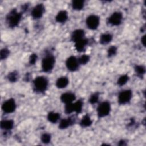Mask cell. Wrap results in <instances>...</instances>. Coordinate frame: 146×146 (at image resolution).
<instances>
[{"label":"cell","mask_w":146,"mask_h":146,"mask_svg":"<svg viewBox=\"0 0 146 146\" xmlns=\"http://www.w3.org/2000/svg\"><path fill=\"white\" fill-rule=\"evenodd\" d=\"M16 108V103L13 99H9L6 100L2 105V111L6 113L13 112Z\"/></svg>","instance_id":"cell-9"},{"label":"cell","mask_w":146,"mask_h":146,"mask_svg":"<svg viewBox=\"0 0 146 146\" xmlns=\"http://www.w3.org/2000/svg\"><path fill=\"white\" fill-rule=\"evenodd\" d=\"M76 96L72 92H65L60 96L61 101L66 104L74 102Z\"/></svg>","instance_id":"cell-12"},{"label":"cell","mask_w":146,"mask_h":146,"mask_svg":"<svg viewBox=\"0 0 146 146\" xmlns=\"http://www.w3.org/2000/svg\"><path fill=\"white\" fill-rule=\"evenodd\" d=\"M74 123V119L73 117H68L66 119H63L60 120L59 124V128L60 129H66L72 125Z\"/></svg>","instance_id":"cell-15"},{"label":"cell","mask_w":146,"mask_h":146,"mask_svg":"<svg viewBox=\"0 0 146 146\" xmlns=\"http://www.w3.org/2000/svg\"><path fill=\"white\" fill-rule=\"evenodd\" d=\"M9 54H10V51H9V49H7L6 48H2L1 50V52H0V58H1V60L5 59L6 58H7Z\"/></svg>","instance_id":"cell-30"},{"label":"cell","mask_w":146,"mask_h":146,"mask_svg":"<svg viewBox=\"0 0 146 146\" xmlns=\"http://www.w3.org/2000/svg\"><path fill=\"white\" fill-rule=\"evenodd\" d=\"M92 120L88 115H84L80 121V125L82 127H88L92 124Z\"/></svg>","instance_id":"cell-21"},{"label":"cell","mask_w":146,"mask_h":146,"mask_svg":"<svg viewBox=\"0 0 146 146\" xmlns=\"http://www.w3.org/2000/svg\"><path fill=\"white\" fill-rule=\"evenodd\" d=\"M48 84V79L43 76H38L33 80L34 90L38 93H42L46 91Z\"/></svg>","instance_id":"cell-2"},{"label":"cell","mask_w":146,"mask_h":146,"mask_svg":"<svg viewBox=\"0 0 146 146\" xmlns=\"http://www.w3.org/2000/svg\"><path fill=\"white\" fill-rule=\"evenodd\" d=\"M45 11V8L43 4L39 3L36 5L33 9L31 14L34 19L40 18Z\"/></svg>","instance_id":"cell-11"},{"label":"cell","mask_w":146,"mask_h":146,"mask_svg":"<svg viewBox=\"0 0 146 146\" xmlns=\"http://www.w3.org/2000/svg\"><path fill=\"white\" fill-rule=\"evenodd\" d=\"M123 21V14L121 12L113 13L108 18V23L112 26H119Z\"/></svg>","instance_id":"cell-7"},{"label":"cell","mask_w":146,"mask_h":146,"mask_svg":"<svg viewBox=\"0 0 146 146\" xmlns=\"http://www.w3.org/2000/svg\"><path fill=\"white\" fill-rule=\"evenodd\" d=\"M117 47L115 46H111L108 48L107 50V55L108 57H112L114 55H115L117 53Z\"/></svg>","instance_id":"cell-28"},{"label":"cell","mask_w":146,"mask_h":146,"mask_svg":"<svg viewBox=\"0 0 146 146\" xmlns=\"http://www.w3.org/2000/svg\"><path fill=\"white\" fill-rule=\"evenodd\" d=\"M132 96V93L130 90H123L118 95V102L120 104H125L129 102Z\"/></svg>","instance_id":"cell-8"},{"label":"cell","mask_w":146,"mask_h":146,"mask_svg":"<svg viewBox=\"0 0 146 146\" xmlns=\"http://www.w3.org/2000/svg\"><path fill=\"white\" fill-rule=\"evenodd\" d=\"M128 80H129V76L127 75H123L119 78L117 81V83L119 86H122L125 85L127 83Z\"/></svg>","instance_id":"cell-25"},{"label":"cell","mask_w":146,"mask_h":146,"mask_svg":"<svg viewBox=\"0 0 146 146\" xmlns=\"http://www.w3.org/2000/svg\"><path fill=\"white\" fill-rule=\"evenodd\" d=\"M99 93L98 92H95L93 94H92L90 98H89V102L91 104H95L98 102L99 100Z\"/></svg>","instance_id":"cell-29"},{"label":"cell","mask_w":146,"mask_h":146,"mask_svg":"<svg viewBox=\"0 0 146 146\" xmlns=\"http://www.w3.org/2000/svg\"><path fill=\"white\" fill-rule=\"evenodd\" d=\"M88 43V40L86 38L82 39L75 43V47L77 51L82 52L85 49Z\"/></svg>","instance_id":"cell-14"},{"label":"cell","mask_w":146,"mask_h":146,"mask_svg":"<svg viewBox=\"0 0 146 146\" xmlns=\"http://www.w3.org/2000/svg\"><path fill=\"white\" fill-rule=\"evenodd\" d=\"M14 127V121L12 120H4L1 122V128L5 131H10Z\"/></svg>","instance_id":"cell-19"},{"label":"cell","mask_w":146,"mask_h":146,"mask_svg":"<svg viewBox=\"0 0 146 146\" xmlns=\"http://www.w3.org/2000/svg\"><path fill=\"white\" fill-rule=\"evenodd\" d=\"M55 58L53 55L48 54L45 55L42 62V68L45 72H51L54 67Z\"/></svg>","instance_id":"cell-3"},{"label":"cell","mask_w":146,"mask_h":146,"mask_svg":"<svg viewBox=\"0 0 146 146\" xmlns=\"http://www.w3.org/2000/svg\"><path fill=\"white\" fill-rule=\"evenodd\" d=\"M72 7L75 10H80L83 9L84 1L83 0H74L72 1Z\"/></svg>","instance_id":"cell-22"},{"label":"cell","mask_w":146,"mask_h":146,"mask_svg":"<svg viewBox=\"0 0 146 146\" xmlns=\"http://www.w3.org/2000/svg\"><path fill=\"white\" fill-rule=\"evenodd\" d=\"M51 140V135L47 133H44L41 136V141L44 144H48Z\"/></svg>","instance_id":"cell-27"},{"label":"cell","mask_w":146,"mask_h":146,"mask_svg":"<svg viewBox=\"0 0 146 146\" xmlns=\"http://www.w3.org/2000/svg\"><path fill=\"white\" fill-rule=\"evenodd\" d=\"M60 119V113L55 112H50L48 113L47 115L48 120L52 123H56Z\"/></svg>","instance_id":"cell-20"},{"label":"cell","mask_w":146,"mask_h":146,"mask_svg":"<svg viewBox=\"0 0 146 146\" xmlns=\"http://www.w3.org/2000/svg\"><path fill=\"white\" fill-rule=\"evenodd\" d=\"M86 23V26L89 29L95 30L98 27L99 25L100 18L96 15H90L87 18Z\"/></svg>","instance_id":"cell-6"},{"label":"cell","mask_w":146,"mask_h":146,"mask_svg":"<svg viewBox=\"0 0 146 146\" xmlns=\"http://www.w3.org/2000/svg\"><path fill=\"white\" fill-rule=\"evenodd\" d=\"M135 71L139 76H143L145 72V67L143 65H136L135 67Z\"/></svg>","instance_id":"cell-23"},{"label":"cell","mask_w":146,"mask_h":146,"mask_svg":"<svg viewBox=\"0 0 146 146\" xmlns=\"http://www.w3.org/2000/svg\"><path fill=\"white\" fill-rule=\"evenodd\" d=\"M69 80L66 76L59 78L56 82V86L58 88H64L68 84Z\"/></svg>","instance_id":"cell-17"},{"label":"cell","mask_w":146,"mask_h":146,"mask_svg":"<svg viewBox=\"0 0 146 146\" xmlns=\"http://www.w3.org/2000/svg\"><path fill=\"white\" fill-rule=\"evenodd\" d=\"M66 66L69 71H75L78 68L79 63L78 59L75 56H71L67 59Z\"/></svg>","instance_id":"cell-10"},{"label":"cell","mask_w":146,"mask_h":146,"mask_svg":"<svg viewBox=\"0 0 146 146\" xmlns=\"http://www.w3.org/2000/svg\"><path fill=\"white\" fill-rule=\"evenodd\" d=\"M119 145H126V144L125 143V141L124 140H121V141H120V142L119 143Z\"/></svg>","instance_id":"cell-33"},{"label":"cell","mask_w":146,"mask_h":146,"mask_svg":"<svg viewBox=\"0 0 146 146\" xmlns=\"http://www.w3.org/2000/svg\"><path fill=\"white\" fill-rule=\"evenodd\" d=\"M90 56L88 55H86L84 54L83 55H82L81 56H80L78 60L79 62V64H82V65H84L86 64L90 60Z\"/></svg>","instance_id":"cell-26"},{"label":"cell","mask_w":146,"mask_h":146,"mask_svg":"<svg viewBox=\"0 0 146 146\" xmlns=\"http://www.w3.org/2000/svg\"><path fill=\"white\" fill-rule=\"evenodd\" d=\"M22 17V13L18 12L15 9H13L7 15V23L10 27H15L20 22Z\"/></svg>","instance_id":"cell-1"},{"label":"cell","mask_w":146,"mask_h":146,"mask_svg":"<svg viewBox=\"0 0 146 146\" xmlns=\"http://www.w3.org/2000/svg\"><path fill=\"white\" fill-rule=\"evenodd\" d=\"M145 35H144V36H143V37L141 38V43L143 44V45L144 46H145Z\"/></svg>","instance_id":"cell-32"},{"label":"cell","mask_w":146,"mask_h":146,"mask_svg":"<svg viewBox=\"0 0 146 146\" xmlns=\"http://www.w3.org/2000/svg\"><path fill=\"white\" fill-rule=\"evenodd\" d=\"M113 36L110 33H104L100 36V43L104 45L107 44L112 40Z\"/></svg>","instance_id":"cell-18"},{"label":"cell","mask_w":146,"mask_h":146,"mask_svg":"<svg viewBox=\"0 0 146 146\" xmlns=\"http://www.w3.org/2000/svg\"><path fill=\"white\" fill-rule=\"evenodd\" d=\"M37 55L35 54H33L30 55V58H29V63L30 64H34L35 63V62L37 60Z\"/></svg>","instance_id":"cell-31"},{"label":"cell","mask_w":146,"mask_h":146,"mask_svg":"<svg viewBox=\"0 0 146 146\" xmlns=\"http://www.w3.org/2000/svg\"><path fill=\"white\" fill-rule=\"evenodd\" d=\"M68 19V13L66 10H60L55 17V20L58 23H64Z\"/></svg>","instance_id":"cell-16"},{"label":"cell","mask_w":146,"mask_h":146,"mask_svg":"<svg viewBox=\"0 0 146 146\" xmlns=\"http://www.w3.org/2000/svg\"><path fill=\"white\" fill-rule=\"evenodd\" d=\"M83 103L81 100H79L75 102H72L69 104H66L65 112L67 114H70L72 112H76L79 113L81 112L83 108Z\"/></svg>","instance_id":"cell-4"},{"label":"cell","mask_w":146,"mask_h":146,"mask_svg":"<svg viewBox=\"0 0 146 146\" xmlns=\"http://www.w3.org/2000/svg\"><path fill=\"white\" fill-rule=\"evenodd\" d=\"M85 33L82 29H76L74 30L71 34V39L74 42H76L77 41L84 38Z\"/></svg>","instance_id":"cell-13"},{"label":"cell","mask_w":146,"mask_h":146,"mask_svg":"<svg viewBox=\"0 0 146 146\" xmlns=\"http://www.w3.org/2000/svg\"><path fill=\"white\" fill-rule=\"evenodd\" d=\"M18 78V72L14 71H12L10 73H9V74L7 75V79L9 80V81H10V82H15L17 79Z\"/></svg>","instance_id":"cell-24"},{"label":"cell","mask_w":146,"mask_h":146,"mask_svg":"<svg viewBox=\"0 0 146 146\" xmlns=\"http://www.w3.org/2000/svg\"><path fill=\"white\" fill-rule=\"evenodd\" d=\"M110 103L105 101L100 103L97 107V114L99 117H103L108 115L111 111Z\"/></svg>","instance_id":"cell-5"}]
</instances>
